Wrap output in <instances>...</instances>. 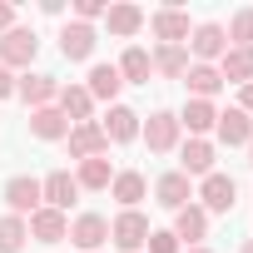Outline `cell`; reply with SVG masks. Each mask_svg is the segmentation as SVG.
<instances>
[{
  "label": "cell",
  "instance_id": "7",
  "mask_svg": "<svg viewBox=\"0 0 253 253\" xmlns=\"http://www.w3.org/2000/svg\"><path fill=\"white\" fill-rule=\"evenodd\" d=\"M149 30H154V40L159 45H189V15L179 10V5H164V10H154L149 15Z\"/></svg>",
  "mask_w": 253,
  "mask_h": 253
},
{
  "label": "cell",
  "instance_id": "12",
  "mask_svg": "<svg viewBox=\"0 0 253 253\" xmlns=\"http://www.w3.org/2000/svg\"><path fill=\"white\" fill-rule=\"evenodd\" d=\"M25 228H30V238H40V243H60V238H70V218H65L60 209H45V204L25 218Z\"/></svg>",
  "mask_w": 253,
  "mask_h": 253
},
{
  "label": "cell",
  "instance_id": "13",
  "mask_svg": "<svg viewBox=\"0 0 253 253\" xmlns=\"http://www.w3.org/2000/svg\"><path fill=\"white\" fill-rule=\"evenodd\" d=\"M174 238H179L184 248H199V243L209 238V213H204L199 204H184V209L174 213Z\"/></svg>",
  "mask_w": 253,
  "mask_h": 253
},
{
  "label": "cell",
  "instance_id": "5",
  "mask_svg": "<svg viewBox=\"0 0 253 253\" xmlns=\"http://www.w3.org/2000/svg\"><path fill=\"white\" fill-rule=\"evenodd\" d=\"M15 94H20L30 109H45V104L60 99V80H55V75H40V70H25V75H15Z\"/></svg>",
  "mask_w": 253,
  "mask_h": 253
},
{
  "label": "cell",
  "instance_id": "34",
  "mask_svg": "<svg viewBox=\"0 0 253 253\" xmlns=\"http://www.w3.org/2000/svg\"><path fill=\"white\" fill-rule=\"evenodd\" d=\"M238 109L253 119V80H248V84H238Z\"/></svg>",
  "mask_w": 253,
  "mask_h": 253
},
{
  "label": "cell",
  "instance_id": "38",
  "mask_svg": "<svg viewBox=\"0 0 253 253\" xmlns=\"http://www.w3.org/2000/svg\"><path fill=\"white\" fill-rule=\"evenodd\" d=\"M238 253H253V238H243V248H238Z\"/></svg>",
  "mask_w": 253,
  "mask_h": 253
},
{
  "label": "cell",
  "instance_id": "21",
  "mask_svg": "<svg viewBox=\"0 0 253 253\" xmlns=\"http://www.w3.org/2000/svg\"><path fill=\"white\" fill-rule=\"evenodd\" d=\"M218 124V109H213V99H189L184 109H179V129H189L194 139H204L209 129Z\"/></svg>",
  "mask_w": 253,
  "mask_h": 253
},
{
  "label": "cell",
  "instance_id": "1",
  "mask_svg": "<svg viewBox=\"0 0 253 253\" xmlns=\"http://www.w3.org/2000/svg\"><path fill=\"white\" fill-rule=\"evenodd\" d=\"M189 60L194 65H213V60H223V50H228V35H223V25L218 20H204V25H194L189 30Z\"/></svg>",
  "mask_w": 253,
  "mask_h": 253
},
{
  "label": "cell",
  "instance_id": "24",
  "mask_svg": "<svg viewBox=\"0 0 253 253\" xmlns=\"http://www.w3.org/2000/svg\"><path fill=\"white\" fill-rule=\"evenodd\" d=\"M149 65H154L164 80H184L194 60H189V50H184V45H159V50L149 55Z\"/></svg>",
  "mask_w": 253,
  "mask_h": 253
},
{
  "label": "cell",
  "instance_id": "22",
  "mask_svg": "<svg viewBox=\"0 0 253 253\" xmlns=\"http://www.w3.org/2000/svg\"><path fill=\"white\" fill-rule=\"evenodd\" d=\"M30 134H35V139H45V144H55V139H65V134H70V119H65L55 104L30 109Z\"/></svg>",
  "mask_w": 253,
  "mask_h": 253
},
{
  "label": "cell",
  "instance_id": "19",
  "mask_svg": "<svg viewBox=\"0 0 253 253\" xmlns=\"http://www.w3.org/2000/svg\"><path fill=\"white\" fill-rule=\"evenodd\" d=\"M154 204H164V209H174V213H179L184 204H194V184H189V174H179V169L164 174V179L154 184Z\"/></svg>",
  "mask_w": 253,
  "mask_h": 253
},
{
  "label": "cell",
  "instance_id": "36",
  "mask_svg": "<svg viewBox=\"0 0 253 253\" xmlns=\"http://www.w3.org/2000/svg\"><path fill=\"white\" fill-rule=\"evenodd\" d=\"M10 94H15V75L0 65V99H10Z\"/></svg>",
  "mask_w": 253,
  "mask_h": 253
},
{
  "label": "cell",
  "instance_id": "20",
  "mask_svg": "<svg viewBox=\"0 0 253 253\" xmlns=\"http://www.w3.org/2000/svg\"><path fill=\"white\" fill-rule=\"evenodd\" d=\"M218 75H223V84H248L253 80V45H228L218 60Z\"/></svg>",
  "mask_w": 253,
  "mask_h": 253
},
{
  "label": "cell",
  "instance_id": "26",
  "mask_svg": "<svg viewBox=\"0 0 253 253\" xmlns=\"http://www.w3.org/2000/svg\"><path fill=\"white\" fill-rule=\"evenodd\" d=\"M184 84H189V94H194V99H213V94L223 89V75H218V65H189Z\"/></svg>",
  "mask_w": 253,
  "mask_h": 253
},
{
  "label": "cell",
  "instance_id": "37",
  "mask_svg": "<svg viewBox=\"0 0 253 253\" xmlns=\"http://www.w3.org/2000/svg\"><path fill=\"white\" fill-rule=\"evenodd\" d=\"M184 253H213V248H204V243H199V248H184Z\"/></svg>",
  "mask_w": 253,
  "mask_h": 253
},
{
  "label": "cell",
  "instance_id": "32",
  "mask_svg": "<svg viewBox=\"0 0 253 253\" xmlns=\"http://www.w3.org/2000/svg\"><path fill=\"white\" fill-rule=\"evenodd\" d=\"M149 253H184V243L174 238V228H149Z\"/></svg>",
  "mask_w": 253,
  "mask_h": 253
},
{
  "label": "cell",
  "instance_id": "25",
  "mask_svg": "<svg viewBox=\"0 0 253 253\" xmlns=\"http://www.w3.org/2000/svg\"><path fill=\"white\" fill-rule=\"evenodd\" d=\"M114 70H119V80H124V84H149V75H154L149 50H139V45H129V50H124Z\"/></svg>",
  "mask_w": 253,
  "mask_h": 253
},
{
  "label": "cell",
  "instance_id": "39",
  "mask_svg": "<svg viewBox=\"0 0 253 253\" xmlns=\"http://www.w3.org/2000/svg\"><path fill=\"white\" fill-rule=\"evenodd\" d=\"M248 164H253V139H248Z\"/></svg>",
  "mask_w": 253,
  "mask_h": 253
},
{
  "label": "cell",
  "instance_id": "4",
  "mask_svg": "<svg viewBox=\"0 0 253 253\" xmlns=\"http://www.w3.org/2000/svg\"><path fill=\"white\" fill-rule=\"evenodd\" d=\"M144 238H149V218H144L139 209H124V213L109 223V243H114V248H124V253H139V248H144Z\"/></svg>",
  "mask_w": 253,
  "mask_h": 253
},
{
  "label": "cell",
  "instance_id": "30",
  "mask_svg": "<svg viewBox=\"0 0 253 253\" xmlns=\"http://www.w3.org/2000/svg\"><path fill=\"white\" fill-rule=\"evenodd\" d=\"M25 238H30L25 218H15V213L0 218V253H20V248H25Z\"/></svg>",
  "mask_w": 253,
  "mask_h": 253
},
{
  "label": "cell",
  "instance_id": "17",
  "mask_svg": "<svg viewBox=\"0 0 253 253\" xmlns=\"http://www.w3.org/2000/svg\"><path fill=\"white\" fill-rule=\"evenodd\" d=\"M144 10L139 5H129V0H119V5H109L104 10V25H109V35H119V40H129V35H139L144 30Z\"/></svg>",
  "mask_w": 253,
  "mask_h": 253
},
{
  "label": "cell",
  "instance_id": "18",
  "mask_svg": "<svg viewBox=\"0 0 253 253\" xmlns=\"http://www.w3.org/2000/svg\"><path fill=\"white\" fill-rule=\"evenodd\" d=\"M55 109H60L70 124H89V114H94V99H89V89H84V84H60V99H55Z\"/></svg>",
  "mask_w": 253,
  "mask_h": 253
},
{
  "label": "cell",
  "instance_id": "27",
  "mask_svg": "<svg viewBox=\"0 0 253 253\" xmlns=\"http://www.w3.org/2000/svg\"><path fill=\"white\" fill-rule=\"evenodd\" d=\"M109 194H114V199H119L124 209H139V199L149 194V184H144V174H139V169H124V174H114Z\"/></svg>",
  "mask_w": 253,
  "mask_h": 253
},
{
  "label": "cell",
  "instance_id": "29",
  "mask_svg": "<svg viewBox=\"0 0 253 253\" xmlns=\"http://www.w3.org/2000/svg\"><path fill=\"white\" fill-rule=\"evenodd\" d=\"M75 184L80 189H109L114 184V169H109V159L99 154V159H80V169H75Z\"/></svg>",
  "mask_w": 253,
  "mask_h": 253
},
{
  "label": "cell",
  "instance_id": "35",
  "mask_svg": "<svg viewBox=\"0 0 253 253\" xmlns=\"http://www.w3.org/2000/svg\"><path fill=\"white\" fill-rule=\"evenodd\" d=\"M5 30H15V5H5V0H0V35Z\"/></svg>",
  "mask_w": 253,
  "mask_h": 253
},
{
  "label": "cell",
  "instance_id": "16",
  "mask_svg": "<svg viewBox=\"0 0 253 253\" xmlns=\"http://www.w3.org/2000/svg\"><path fill=\"white\" fill-rule=\"evenodd\" d=\"M213 144L209 139H189L184 149H179V174H189V179H209L213 174Z\"/></svg>",
  "mask_w": 253,
  "mask_h": 253
},
{
  "label": "cell",
  "instance_id": "23",
  "mask_svg": "<svg viewBox=\"0 0 253 253\" xmlns=\"http://www.w3.org/2000/svg\"><path fill=\"white\" fill-rule=\"evenodd\" d=\"M213 134H218L223 144H248V139H253V119H248V114L233 104V109H223V114H218Z\"/></svg>",
  "mask_w": 253,
  "mask_h": 253
},
{
  "label": "cell",
  "instance_id": "2",
  "mask_svg": "<svg viewBox=\"0 0 253 253\" xmlns=\"http://www.w3.org/2000/svg\"><path fill=\"white\" fill-rule=\"evenodd\" d=\"M35 50H40V35H35V30H25V25H15V30L0 35V65H5L10 75H15V70H30Z\"/></svg>",
  "mask_w": 253,
  "mask_h": 253
},
{
  "label": "cell",
  "instance_id": "3",
  "mask_svg": "<svg viewBox=\"0 0 253 253\" xmlns=\"http://www.w3.org/2000/svg\"><path fill=\"white\" fill-rule=\"evenodd\" d=\"M139 134H144V144L154 149V154H169V149H179V114L174 109H154L149 114V124H139Z\"/></svg>",
  "mask_w": 253,
  "mask_h": 253
},
{
  "label": "cell",
  "instance_id": "14",
  "mask_svg": "<svg viewBox=\"0 0 253 253\" xmlns=\"http://www.w3.org/2000/svg\"><path fill=\"white\" fill-rule=\"evenodd\" d=\"M99 129L109 144H129V139H139V114L129 104H109V119H99Z\"/></svg>",
  "mask_w": 253,
  "mask_h": 253
},
{
  "label": "cell",
  "instance_id": "6",
  "mask_svg": "<svg viewBox=\"0 0 253 253\" xmlns=\"http://www.w3.org/2000/svg\"><path fill=\"white\" fill-rule=\"evenodd\" d=\"M233 204H238V184L213 169V174L199 184V209H204V213H228Z\"/></svg>",
  "mask_w": 253,
  "mask_h": 253
},
{
  "label": "cell",
  "instance_id": "10",
  "mask_svg": "<svg viewBox=\"0 0 253 253\" xmlns=\"http://www.w3.org/2000/svg\"><path fill=\"white\" fill-rule=\"evenodd\" d=\"M70 154L75 159H99V154H109V139H104V129H99V119H89V124H70Z\"/></svg>",
  "mask_w": 253,
  "mask_h": 253
},
{
  "label": "cell",
  "instance_id": "9",
  "mask_svg": "<svg viewBox=\"0 0 253 253\" xmlns=\"http://www.w3.org/2000/svg\"><path fill=\"white\" fill-rule=\"evenodd\" d=\"M70 243L84 248V253H99V248L109 243V218H104V213H80V218L70 223Z\"/></svg>",
  "mask_w": 253,
  "mask_h": 253
},
{
  "label": "cell",
  "instance_id": "11",
  "mask_svg": "<svg viewBox=\"0 0 253 253\" xmlns=\"http://www.w3.org/2000/svg\"><path fill=\"white\" fill-rule=\"evenodd\" d=\"M5 204H10V213L15 218H30L45 199H40V179H30V174H15L10 184H5Z\"/></svg>",
  "mask_w": 253,
  "mask_h": 253
},
{
  "label": "cell",
  "instance_id": "33",
  "mask_svg": "<svg viewBox=\"0 0 253 253\" xmlns=\"http://www.w3.org/2000/svg\"><path fill=\"white\" fill-rule=\"evenodd\" d=\"M104 10H109L104 0H75V20H80V25H94Z\"/></svg>",
  "mask_w": 253,
  "mask_h": 253
},
{
  "label": "cell",
  "instance_id": "8",
  "mask_svg": "<svg viewBox=\"0 0 253 253\" xmlns=\"http://www.w3.org/2000/svg\"><path fill=\"white\" fill-rule=\"evenodd\" d=\"M40 199H45V209H60V213H70V204L80 199V184H75V174H70V169H55V174H45V179H40Z\"/></svg>",
  "mask_w": 253,
  "mask_h": 253
},
{
  "label": "cell",
  "instance_id": "28",
  "mask_svg": "<svg viewBox=\"0 0 253 253\" xmlns=\"http://www.w3.org/2000/svg\"><path fill=\"white\" fill-rule=\"evenodd\" d=\"M84 89H89V99H109V104H114V94L124 89V80H119L114 65H94L89 80H84Z\"/></svg>",
  "mask_w": 253,
  "mask_h": 253
},
{
  "label": "cell",
  "instance_id": "15",
  "mask_svg": "<svg viewBox=\"0 0 253 253\" xmlns=\"http://www.w3.org/2000/svg\"><path fill=\"white\" fill-rule=\"evenodd\" d=\"M94 45H99L94 25H80V20H70V25L60 30V55H65V60H89V55H94Z\"/></svg>",
  "mask_w": 253,
  "mask_h": 253
},
{
  "label": "cell",
  "instance_id": "31",
  "mask_svg": "<svg viewBox=\"0 0 253 253\" xmlns=\"http://www.w3.org/2000/svg\"><path fill=\"white\" fill-rule=\"evenodd\" d=\"M223 35H228V45H253V5H248V10H238V15L228 20V30H223Z\"/></svg>",
  "mask_w": 253,
  "mask_h": 253
}]
</instances>
